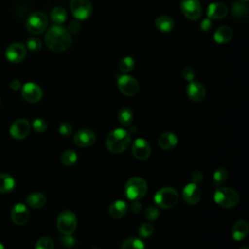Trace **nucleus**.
I'll return each instance as SVG.
<instances>
[{"mask_svg":"<svg viewBox=\"0 0 249 249\" xmlns=\"http://www.w3.org/2000/svg\"><path fill=\"white\" fill-rule=\"evenodd\" d=\"M45 41L50 50L55 53L67 51L72 44L71 34L66 28L58 24L53 25L47 31Z\"/></svg>","mask_w":249,"mask_h":249,"instance_id":"nucleus-1","label":"nucleus"},{"mask_svg":"<svg viewBox=\"0 0 249 249\" xmlns=\"http://www.w3.org/2000/svg\"><path fill=\"white\" fill-rule=\"evenodd\" d=\"M130 142V134L125 129L115 128L108 133L105 140V145L111 153L121 154L129 147Z\"/></svg>","mask_w":249,"mask_h":249,"instance_id":"nucleus-2","label":"nucleus"},{"mask_svg":"<svg viewBox=\"0 0 249 249\" xmlns=\"http://www.w3.org/2000/svg\"><path fill=\"white\" fill-rule=\"evenodd\" d=\"M148 190L146 181L141 177H132L124 186V195L130 200H138L144 197Z\"/></svg>","mask_w":249,"mask_h":249,"instance_id":"nucleus-3","label":"nucleus"},{"mask_svg":"<svg viewBox=\"0 0 249 249\" xmlns=\"http://www.w3.org/2000/svg\"><path fill=\"white\" fill-rule=\"evenodd\" d=\"M214 200L221 207L232 208L238 203L239 195L232 188L221 187L214 193Z\"/></svg>","mask_w":249,"mask_h":249,"instance_id":"nucleus-4","label":"nucleus"},{"mask_svg":"<svg viewBox=\"0 0 249 249\" xmlns=\"http://www.w3.org/2000/svg\"><path fill=\"white\" fill-rule=\"evenodd\" d=\"M179 198L178 192L172 187L160 188L154 196L155 203L163 209H169L175 206Z\"/></svg>","mask_w":249,"mask_h":249,"instance_id":"nucleus-5","label":"nucleus"},{"mask_svg":"<svg viewBox=\"0 0 249 249\" xmlns=\"http://www.w3.org/2000/svg\"><path fill=\"white\" fill-rule=\"evenodd\" d=\"M56 226L62 234H72L77 228V217L72 211L64 210L58 215Z\"/></svg>","mask_w":249,"mask_h":249,"instance_id":"nucleus-6","label":"nucleus"},{"mask_svg":"<svg viewBox=\"0 0 249 249\" xmlns=\"http://www.w3.org/2000/svg\"><path fill=\"white\" fill-rule=\"evenodd\" d=\"M48 25V19L44 13L35 12L31 14L26 20V29L34 35L42 34Z\"/></svg>","mask_w":249,"mask_h":249,"instance_id":"nucleus-7","label":"nucleus"},{"mask_svg":"<svg viewBox=\"0 0 249 249\" xmlns=\"http://www.w3.org/2000/svg\"><path fill=\"white\" fill-rule=\"evenodd\" d=\"M119 90L125 96H132L139 90L138 81L129 75H119L117 78Z\"/></svg>","mask_w":249,"mask_h":249,"instance_id":"nucleus-8","label":"nucleus"},{"mask_svg":"<svg viewBox=\"0 0 249 249\" xmlns=\"http://www.w3.org/2000/svg\"><path fill=\"white\" fill-rule=\"evenodd\" d=\"M70 10L77 19L84 20L91 15L92 4L90 0H71Z\"/></svg>","mask_w":249,"mask_h":249,"instance_id":"nucleus-9","label":"nucleus"},{"mask_svg":"<svg viewBox=\"0 0 249 249\" xmlns=\"http://www.w3.org/2000/svg\"><path fill=\"white\" fill-rule=\"evenodd\" d=\"M180 8L183 15L191 20H196L201 16V6L199 0H182Z\"/></svg>","mask_w":249,"mask_h":249,"instance_id":"nucleus-10","label":"nucleus"},{"mask_svg":"<svg viewBox=\"0 0 249 249\" xmlns=\"http://www.w3.org/2000/svg\"><path fill=\"white\" fill-rule=\"evenodd\" d=\"M21 95L25 101L29 103H36L41 100L43 96V91L40 86L35 83L29 82L22 86Z\"/></svg>","mask_w":249,"mask_h":249,"instance_id":"nucleus-11","label":"nucleus"},{"mask_svg":"<svg viewBox=\"0 0 249 249\" xmlns=\"http://www.w3.org/2000/svg\"><path fill=\"white\" fill-rule=\"evenodd\" d=\"M6 58L12 63H19L26 56V48L21 43L11 44L5 52Z\"/></svg>","mask_w":249,"mask_h":249,"instance_id":"nucleus-12","label":"nucleus"},{"mask_svg":"<svg viewBox=\"0 0 249 249\" xmlns=\"http://www.w3.org/2000/svg\"><path fill=\"white\" fill-rule=\"evenodd\" d=\"M30 131V124L26 119H18L10 126V135L17 140L24 139Z\"/></svg>","mask_w":249,"mask_h":249,"instance_id":"nucleus-13","label":"nucleus"},{"mask_svg":"<svg viewBox=\"0 0 249 249\" xmlns=\"http://www.w3.org/2000/svg\"><path fill=\"white\" fill-rule=\"evenodd\" d=\"M188 97L194 102H200L205 98L206 90L202 84L197 81H191L186 88Z\"/></svg>","mask_w":249,"mask_h":249,"instance_id":"nucleus-14","label":"nucleus"},{"mask_svg":"<svg viewBox=\"0 0 249 249\" xmlns=\"http://www.w3.org/2000/svg\"><path fill=\"white\" fill-rule=\"evenodd\" d=\"M95 133L89 128H82L74 135V143L79 147H89L95 142Z\"/></svg>","mask_w":249,"mask_h":249,"instance_id":"nucleus-15","label":"nucleus"},{"mask_svg":"<svg viewBox=\"0 0 249 249\" xmlns=\"http://www.w3.org/2000/svg\"><path fill=\"white\" fill-rule=\"evenodd\" d=\"M182 197L184 201L190 205L196 204L201 198V191L195 183L186 185L182 192Z\"/></svg>","mask_w":249,"mask_h":249,"instance_id":"nucleus-16","label":"nucleus"},{"mask_svg":"<svg viewBox=\"0 0 249 249\" xmlns=\"http://www.w3.org/2000/svg\"><path fill=\"white\" fill-rule=\"evenodd\" d=\"M131 151L135 159L139 160H145L151 155V146L145 139L138 138L133 142Z\"/></svg>","mask_w":249,"mask_h":249,"instance_id":"nucleus-17","label":"nucleus"},{"mask_svg":"<svg viewBox=\"0 0 249 249\" xmlns=\"http://www.w3.org/2000/svg\"><path fill=\"white\" fill-rule=\"evenodd\" d=\"M12 221L18 226L26 224L29 220V210L23 203H17L11 210Z\"/></svg>","mask_w":249,"mask_h":249,"instance_id":"nucleus-18","label":"nucleus"},{"mask_svg":"<svg viewBox=\"0 0 249 249\" xmlns=\"http://www.w3.org/2000/svg\"><path fill=\"white\" fill-rule=\"evenodd\" d=\"M207 17L213 19H221L224 18L228 14V7L221 2L211 3L207 7L206 11Z\"/></svg>","mask_w":249,"mask_h":249,"instance_id":"nucleus-19","label":"nucleus"},{"mask_svg":"<svg viewBox=\"0 0 249 249\" xmlns=\"http://www.w3.org/2000/svg\"><path fill=\"white\" fill-rule=\"evenodd\" d=\"M248 231H249L248 223L245 220L240 219L233 224L231 229V236L234 240L240 241L247 236Z\"/></svg>","mask_w":249,"mask_h":249,"instance_id":"nucleus-20","label":"nucleus"},{"mask_svg":"<svg viewBox=\"0 0 249 249\" xmlns=\"http://www.w3.org/2000/svg\"><path fill=\"white\" fill-rule=\"evenodd\" d=\"M127 205L123 200H116L110 204L108 212L109 215L114 219H120L126 214Z\"/></svg>","mask_w":249,"mask_h":249,"instance_id":"nucleus-21","label":"nucleus"},{"mask_svg":"<svg viewBox=\"0 0 249 249\" xmlns=\"http://www.w3.org/2000/svg\"><path fill=\"white\" fill-rule=\"evenodd\" d=\"M178 142L177 136L172 132H164L159 137L158 143L162 150H170L176 146Z\"/></svg>","mask_w":249,"mask_h":249,"instance_id":"nucleus-22","label":"nucleus"},{"mask_svg":"<svg viewBox=\"0 0 249 249\" xmlns=\"http://www.w3.org/2000/svg\"><path fill=\"white\" fill-rule=\"evenodd\" d=\"M232 35H233V33H232L231 28L229 27V26L224 25V26L219 27L215 31L213 37H214L215 42H217L219 44H225V43H228L229 41L231 40Z\"/></svg>","mask_w":249,"mask_h":249,"instance_id":"nucleus-23","label":"nucleus"},{"mask_svg":"<svg viewBox=\"0 0 249 249\" xmlns=\"http://www.w3.org/2000/svg\"><path fill=\"white\" fill-rule=\"evenodd\" d=\"M155 25L160 32L167 33L173 29L174 20L172 18L168 16H160L159 18H156Z\"/></svg>","mask_w":249,"mask_h":249,"instance_id":"nucleus-24","label":"nucleus"},{"mask_svg":"<svg viewBox=\"0 0 249 249\" xmlns=\"http://www.w3.org/2000/svg\"><path fill=\"white\" fill-rule=\"evenodd\" d=\"M46 196L39 192H34L26 197V203L32 208H42L46 204Z\"/></svg>","mask_w":249,"mask_h":249,"instance_id":"nucleus-25","label":"nucleus"},{"mask_svg":"<svg viewBox=\"0 0 249 249\" xmlns=\"http://www.w3.org/2000/svg\"><path fill=\"white\" fill-rule=\"evenodd\" d=\"M16 181L8 173H0V193H10L14 190Z\"/></svg>","mask_w":249,"mask_h":249,"instance_id":"nucleus-26","label":"nucleus"},{"mask_svg":"<svg viewBox=\"0 0 249 249\" xmlns=\"http://www.w3.org/2000/svg\"><path fill=\"white\" fill-rule=\"evenodd\" d=\"M119 123L124 126H128L133 121V112L128 107H123L119 110L117 115Z\"/></svg>","mask_w":249,"mask_h":249,"instance_id":"nucleus-27","label":"nucleus"},{"mask_svg":"<svg viewBox=\"0 0 249 249\" xmlns=\"http://www.w3.org/2000/svg\"><path fill=\"white\" fill-rule=\"evenodd\" d=\"M231 12L236 18H239V19L244 18L248 15V6L246 3L235 1L231 5Z\"/></svg>","mask_w":249,"mask_h":249,"instance_id":"nucleus-28","label":"nucleus"},{"mask_svg":"<svg viewBox=\"0 0 249 249\" xmlns=\"http://www.w3.org/2000/svg\"><path fill=\"white\" fill-rule=\"evenodd\" d=\"M51 18L56 24H61L67 19V12L62 7H54L51 11Z\"/></svg>","mask_w":249,"mask_h":249,"instance_id":"nucleus-29","label":"nucleus"},{"mask_svg":"<svg viewBox=\"0 0 249 249\" xmlns=\"http://www.w3.org/2000/svg\"><path fill=\"white\" fill-rule=\"evenodd\" d=\"M121 249H145V245L139 238L128 237L122 243Z\"/></svg>","mask_w":249,"mask_h":249,"instance_id":"nucleus-30","label":"nucleus"},{"mask_svg":"<svg viewBox=\"0 0 249 249\" xmlns=\"http://www.w3.org/2000/svg\"><path fill=\"white\" fill-rule=\"evenodd\" d=\"M78 156L73 150H66L60 156V161L65 166H71L77 161Z\"/></svg>","mask_w":249,"mask_h":249,"instance_id":"nucleus-31","label":"nucleus"},{"mask_svg":"<svg viewBox=\"0 0 249 249\" xmlns=\"http://www.w3.org/2000/svg\"><path fill=\"white\" fill-rule=\"evenodd\" d=\"M228 178V171L225 167H218L213 173V184L214 186H221L225 183Z\"/></svg>","mask_w":249,"mask_h":249,"instance_id":"nucleus-32","label":"nucleus"},{"mask_svg":"<svg viewBox=\"0 0 249 249\" xmlns=\"http://www.w3.org/2000/svg\"><path fill=\"white\" fill-rule=\"evenodd\" d=\"M134 68V59L130 56H125L122 58L119 62V69L123 73H128Z\"/></svg>","mask_w":249,"mask_h":249,"instance_id":"nucleus-33","label":"nucleus"},{"mask_svg":"<svg viewBox=\"0 0 249 249\" xmlns=\"http://www.w3.org/2000/svg\"><path fill=\"white\" fill-rule=\"evenodd\" d=\"M35 249H54V245L50 237L43 236L37 240Z\"/></svg>","mask_w":249,"mask_h":249,"instance_id":"nucleus-34","label":"nucleus"},{"mask_svg":"<svg viewBox=\"0 0 249 249\" xmlns=\"http://www.w3.org/2000/svg\"><path fill=\"white\" fill-rule=\"evenodd\" d=\"M138 232H139V235L143 238L150 237L152 235V233L154 232V227L151 223L144 222L139 227V231Z\"/></svg>","mask_w":249,"mask_h":249,"instance_id":"nucleus-35","label":"nucleus"},{"mask_svg":"<svg viewBox=\"0 0 249 249\" xmlns=\"http://www.w3.org/2000/svg\"><path fill=\"white\" fill-rule=\"evenodd\" d=\"M159 215H160V211L156 206H149L145 209V212H144V217L148 221H155L156 219H158Z\"/></svg>","mask_w":249,"mask_h":249,"instance_id":"nucleus-36","label":"nucleus"},{"mask_svg":"<svg viewBox=\"0 0 249 249\" xmlns=\"http://www.w3.org/2000/svg\"><path fill=\"white\" fill-rule=\"evenodd\" d=\"M32 127L36 132L41 133V132H44L48 128V124L45 120L38 118L32 122Z\"/></svg>","mask_w":249,"mask_h":249,"instance_id":"nucleus-37","label":"nucleus"},{"mask_svg":"<svg viewBox=\"0 0 249 249\" xmlns=\"http://www.w3.org/2000/svg\"><path fill=\"white\" fill-rule=\"evenodd\" d=\"M26 47L32 52H38L42 48V43L38 38H29L26 41Z\"/></svg>","mask_w":249,"mask_h":249,"instance_id":"nucleus-38","label":"nucleus"},{"mask_svg":"<svg viewBox=\"0 0 249 249\" xmlns=\"http://www.w3.org/2000/svg\"><path fill=\"white\" fill-rule=\"evenodd\" d=\"M75 238L72 236V234H63L60 237V243L65 248H72L75 245Z\"/></svg>","mask_w":249,"mask_h":249,"instance_id":"nucleus-39","label":"nucleus"},{"mask_svg":"<svg viewBox=\"0 0 249 249\" xmlns=\"http://www.w3.org/2000/svg\"><path fill=\"white\" fill-rule=\"evenodd\" d=\"M58 131L63 136H69L72 134V125L67 122H63L59 124Z\"/></svg>","mask_w":249,"mask_h":249,"instance_id":"nucleus-40","label":"nucleus"},{"mask_svg":"<svg viewBox=\"0 0 249 249\" xmlns=\"http://www.w3.org/2000/svg\"><path fill=\"white\" fill-rule=\"evenodd\" d=\"M182 77L184 78V80L188 81V82H191V81H194V78H195V71L191 68V67H184L182 69Z\"/></svg>","mask_w":249,"mask_h":249,"instance_id":"nucleus-41","label":"nucleus"},{"mask_svg":"<svg viewBox=\"0 0 249 249\" xmlns=\"http://www.w3.org/2000/svg\"><path fill=\"white\" fill-rule=\"evenodd\" d=\"M81 28H82V25H81L79 20H72V21H70L67 30H68L69 33L76 34V33L81 31Z\"/></svg>","mask_w":249,"mask_h":249,"instance_id":"nucleus-42","label":"nucleus"},{"mask_svg":"<svg viewBox=\"0 0 249 249\" xmlns=\"http://www.w3.org/2000/svg\"><path fill=\"white\" fill-rule=\"evenodd\" d=\"M191 179H192V183L198 184L203 180V175L199 171H195V172H193V174L191 176Z\"/></svg>","mask_w":249,"mask_h":249,"instance_id":"nucleus-43","label":"nucleus"},{"mask_svg":"<svg viewBox=\"0 0 249 249\" xmlns=\"http://www.w3.org/2000/svg\"><path fill=\"white\" fill-rule=\"evenodd\" d=\"M130 210L134 214H138L142 210V204L138 200H133V202L130 205Z\"/></svg>","mask_w":249,"mask_h":249,"instance_id":"nucleus-44","label":"nucleus"},{"mask_svg":"<svg viewBox=\"0 0 249 249\" xmlns=\"http://www.w3.org/2000/svg\"><path fill=\"white\" fill-rule=\"evenodd\" d=\"M211 28V20L209 18H204L200 23V29L204 32H207Z\"/></svg>","mask_w":249,"mask_h":249,"instance_id":"nucleus-45","label":"nucleus"},{"mask_svg":"<svg viewBox=\"0 0 249 249\" xmlns=\"http://www.w3.org/2000/svg\"><path fill=\"white\" fill-rule=\"evenodd\" d=\"M10 87L13 90H18L20 88H21V83L19 80H13L11 83H10Z\"/></svg>","mask_w":249,"mask_h":249,"instance_id":"nucleus-46","label":"nucleus"},{"mask_svg":"<svg viewBox=\"0 0 249 249\" xmlns=\"http://www.w3.org/2000/svg\"><path fill=\"white\" fill-rule=\"evenodd\" d=\"M238 249H249V248H248V246H243V247H240Z\"/></svg>","mask_w":249,"mask_h":249,"instance_id":"nucleus-47","label":"nucleus"},{"mask_svg":"<svg viewBox=\"0 0 249 249\" xmlns=\"http://www.w3.org/2000/svg\"><path fill=\"white\" fill-rule=\"evenodd\" d=\"M0 249H5V248H4V245H3L1 242H0Z\"/></svg>","mask_w":249,"mask_h":249,"instance_id":"nucleus-48","label":"nucleus"},{"mask_svg":"<svg viewBox=\"0 0 249 249\" xmlns=\"http://www.w3.org/2000/svg\"><path fill=\"white\" fill-rule=\"evenodd\" d=\"M240 2H242V3H247L248 2V0H239Z\"/></svg>","mask_w":249,"mask_h":249,"instance_id":"nucleus-49","label":"nucleus"},{"mask_svg":"<svg viewBox=\"0 0 249 249\" xmlns=\"http://www.w3.org/2000/svg\"><path fill=\"white\" fill-rule=\"evenodd\" d=\"M92 249H100V248H99V247H93Z\"/></svg>","mask_w":249,"mask_h":249,"instance_id":"nucleus-50","label":"nucleus"},{"mask_svg":"<svg viewBox=\"0 0 249 249\" xmlns=\"http://www.w3.org/2000/svg\"><path fill=\"white\" fill-rule=\"evenodd\" d=\"M0 104H1V98H0Z\"/></svg>","mask_w":249,"mask_h":249,"instance_id":"nucleus-51","label":"nucleus"}]
</instances>
